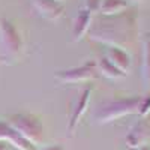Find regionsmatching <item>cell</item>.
Listing matches in <instances>:
<instances>
[{"instance_id":"obj_1","label":"cell","mask_w":150,"mask_h":150,"mask_svg":"<svg viewBox=\"0 0 150 150\" xmlns=\"http://www.w3.org/2000/svg\"><path fill=\"white\" fill-rule=\"evenodd\" d=\"M137 33V24L132 15H125L116 21L101 23L95 30H92L90 38L93 41L102 42L108 47L122 48L134 41Z\"/></svg>"},{"instance_id":"obj_2","label":"cell","mask_w":150,"mask_h":150,"mask_svg":"<svg viewBox=\"0 0 150 150\" xmlns=\"http://www.w3.org/2000/svg\"><path fill=\"white\" fill-rule=\"evenodd\" d=\"M140 96H132V98H122V99H112L107 101L99 105V108L95 111V122L99 125H107L111 123L120 117L138 112L140 107Z\"/></svg>"},{"instance_id":"obj_3","label":"cell","mask_w":150,"mask_h":150,"mask_svg":"<svg viewBox=\"0 0 150 150\" xmlns=\"http://www.w3.org/2000/svg\"><path fill=\"white\" fill-rule=\"evenodd\" d=\"M6 123L18 135H21L24 140H27L33 146L44 141V126L39 117H36L33 114H23V112H20V114L11 116Z\"/></svg>"},{"instance_id":"obj_4","label":"cell","mask_w":150,"mask_h":150,"mask_svg":"<svg viewBox=\"0 0 150 150\" xmlns=\"http://www.w3.org/2000/svg\"><path fill=\"white\" fill-rule=\"evenodd\" d=\"M0 53L9 62H17L23 53V39L17 27L8 20L0 21Z\"/></svg>"},{"instance_id":"obj_5","label":"cell","mask_w":150,"mask_h":150,"mask_svg":"<svg viewBox=\"0 0 150 150\" xmlns=\"http://www.w3.org/2000/svg\"><path fill=\"white\" fill-rule=\"evenodd\" d=\"M98 74L99 71H98L96 62H87L81 66L56 72V78L66 84H75V83H86V81L95 80Z\"/></svg>"},{"instance_id":"obj_6","label":"cell","mask_w":150,"mask_h":150,"mask_svg":"<svg viewBox=\"0 0 150 150\" xmlns=\"http://www.w3.org/2000/svg\"><path fill=\"white\" fill-rule=\"evenodd\" d=\"M90 96H92V87H87V89H84L80 93L78 99L75 101L72 114H71V119H69V123H68V132H69V135H72L75 132L80 120L83 119L84 112L87 111V107H89V102H90Z\"/></svg>"},{"instance_id":"obj_7","label":"cell","mask_w":150,"mask_h":150,"mask_svg":"<svg viewBox=\"0 0 150 150\" xmlns=\"http://www.w3.org/2000/svg\"><path fill=\"white\" fill-rule=\"evenodd\" d=\"M0 141L8 143L9 146L15 147V150H36V146L18 135L6 122H0Z\"/></svg>"},{"instance_id":"obj_8","label":"cell","mask_w":150,"mask_h":150,"mask_svg":"<svg viewBox=\"0 0 150 150\" xmlns=\"http://www.w3.org/2000/svg\"><path fill=\"white\" fill-rule=\"evenodd\" d=\"M150 137V125L143 119L137 122L126 135V144L132 149H143Z\"/></svg>"},{"instance_id":"obj_9","label":"cell","mask_w":150,"mask_h":150,"mask_svg":"<svg viewBox=\"0 0 150 150\" xmlns=\"http://www.w3.org/2000/svg\"><path fill=\"white\" fill-rule=\"evenodd\" d=\"M32 5L42 18L50 21L59 20L63 14V6L54 0H32Z\"/></svg>"},{"instance_id":"obj_10","label":"cell","mask_w":150,"mask_h":150,"mask_svg":"<svg viewBox=\"0 0 150 150\" xmlns=\"http://www.w3.org/2000/svg\"><path fill=\"white\" fill-rule=\"evenodd\" d=\"M92 24V14L87 12L86 9H81L77 17L74 20V27H72V39L75 42L81 41L83 38L86 36V33L89 32Z\"/></svg>"},{"instance_id":"obj_11","label":"cell","mask_w":150,"mask_h":150,"mask_svg":"<svg viewBox=\"0 0 150 150\" xmlns=\"http://www.w3.org/2000/svg\"><path fill=\"white\" fill-rule=\"evenodd\" d=\"M107 60L111 65H114L119 71L126 74L131 68V57L129 54L125 51L123 48H117V47H108L107 50Z\"/></svg>"},{"instance_id":"obj_12","label":"cell","mask_w":150,"mask_h":150,"mask_svg":"<svg viewBox=\"0 0 150 150\" xmlns=\"http://www.w3.org/2000/svg\"><path fill=\"white\" fill-rule=\"evenodd\" d=\"M128 9V2L126 0H102L99 12L107 17H114Z\"/></svg>"},{"instance_id":"obj_13","label":"cell","mask_w":150,"mask_h":150,"mask_svg":"<svg viewBox=\"0 0 150 150\" xmlns=\"http://www.w3.org/2000/svg\"><path fill=\"white\" fill-rule=\"evenodd\" d=\"M98 71L101 72L104 77H107V78H111V80H117V78H122V77H125V72H122V71H119L114 65H111L110 62L107 60V57H102L101 60L98 62Z\"/></svg>"},{"instance_id":"obj_14","label":"cell","mask_w":150,"mask_h":150,"mask_svg":"<svg viewBox=\"0 0 150 150\" xmlns=\"http://www.w3.org/2000/svg\"><path fill=\"white\" fill-rule=\"evenodd\" d=\"M141 78L144 86H150V38L146 39L143 47V65H141Z\"/></svg>"},{"instance_id":"obj_15","label":"cell","mask_w":150,"mask_h":150,"mask_svg":"<svg viewBox=\"0 0 150 150\" xmlns=\"http://www.w3.org/2000/svg\"><path fill=\"white\" fill-rule=\"evenodd\" d=\"M138 114L141 117H146V116L150 114V93L141 98L140 107H138Z\"/></svg>"},{"instance_id":"obj_16","label":"cell","mask_w":150,"mask_h":150,"mask_svg":"<svg viewBox=\"0 0 150 150\" xmlns=\"http://www.w3.org/2000/svg\"><path fill=\"white\" fill-rule=\"evenodd\" d=\"M101 3H102V0H84V9L87 12H90V14H93V12L99 11Z\"/></svg>"},{"instance_id":"obj_17","label":"cell","mask_w":150,"mask_h":150,"mask_svg":"<svg viewBox=\"0 0 150 150\" xmlns=\"http://www.w3.org/2000/svg\"><path fill=\"white\" fill-rule=\"evenodd\" d=\"M36 150H63L59 146H53V147H45V149H36Z\"/></svg>"},{"instance_id":"obj_18","label":"cell","mask_w":150,"mask_h":150,"mask_svg":"<svg viewBox=\"0 0 150 150\" xmlns=\"http://www.w3.org/2000/svg\"><path fill=\"white\" fill-rule=\"evenodd\" d=\"M0 150H9V144L5 141H0Z\"/></svg>"},{"instance_id":"obj_19","label":"cell","mask_w":150,"mask_h":150,"mask_svg":"<svg viewBox=\"0 0 150 150\" xmlns=\"http://www.w3.org/2000/svg\"><path fill=\"white\" fill-rule=\"evenodd\" d=\"M134 3H143V2H147V0H132Z\"/></svg>"},{"instance_id":"obj_20","label":"cell","mask_w":150,"mask_h":150,"mask_svg":"<svg viewBox=\"0 0 150 150\" xmlns=\"http://www.w3.org/2000/svg\"><path fill=\"white\" fill-rule=\"evenodd\" d=\"M141 150H149V149H146V147H143V149H141Z\"/></svg>"},{"instance_id":"obj_21","label":"cell","mask_w":150,"mask_h":150,"mask_svg":"<svg viewBox=\"0 0 150 150\" xmlns=\"http://www.w3.org/2000/svg\"><path fill=\"white\" fill-rule=\"evenodd\" d=\"M54 2H59V3H60V0H54Z\"/></svg>"}]
</instances>
